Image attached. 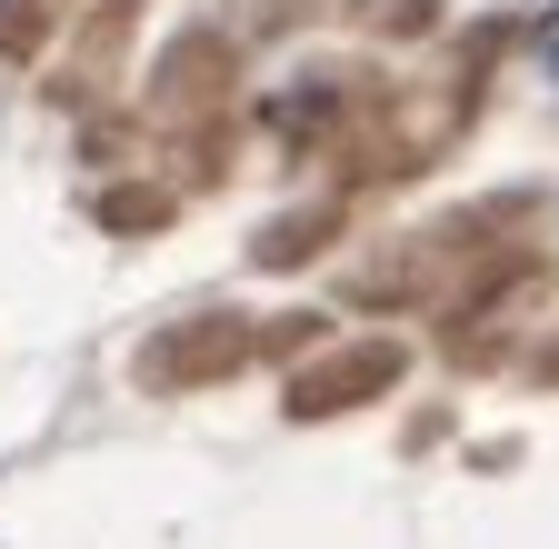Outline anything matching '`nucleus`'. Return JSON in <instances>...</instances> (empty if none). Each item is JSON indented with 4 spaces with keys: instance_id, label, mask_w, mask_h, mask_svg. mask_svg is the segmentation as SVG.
Wrapping results in <instances>:
<instances>
[{
    "instance_id": "3",
    "label": "nucleus",
    "mask_w": 559,
    "mask_h": 549,
    "mask_svg": "<svg viewBox=\"0 0 559 549\" xmlns=\"http://www.w3.org/2000/svg\"><path fill=\"white\" fill-rule=\"evenodd\" d=\"M100 220H110V230H160V220H170V200H160V190H110V200H100Z\"/></svg>"
},
{
    "instance_id": "1",
    "label": "nucleus",
    "mask_w": 559,
    "mask_h": 549,
    "mask_svg": "<svg viewBox=\"0 0 559 549\" xmlns=\"http://www.w3.org/2000/svg\"><path fill=\"white\" fill-rule=\"evenodd\" d=\"M240 360H250V330L240 320H200V330L151 339V350H140V380H151V390H190V380H221Z\"/></svg>"
},
{
    "instance_id": "4",
    "label": "nucleus",
    "mask_w": 559,
    "mask_h": 549,
    "mask_svg": "<svg viewBox=\"0 0 559 549\" xmlns=\"http://www.w3.org/2000/svg\"><path fill=\"white\" fill-rule=\"evenodd\" d=\"M50 31V0H0V50H40Z\"/></svg>"
},
{
    "instance_id": "2",
    "label": "nucleus",
    "mask_w": 559,
    "mask_h": 549,
    "mask_svg": "<svg viewBox=\"0 0 559 549\" xmlns=\"http://www.w3.org/2000/svg\"><path fill=\"white\" fill-rule=\"evenodd\" d=\"M400 380V350L380 339V350H349V360H330V370H310L300 390H290V409L300 420H330V409H360L370 390H390Z\"/></svg>"
}]
</instances>
